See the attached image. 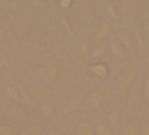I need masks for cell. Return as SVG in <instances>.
I'll return each mask as SVG.
<instances>
[{
	"instance_id": "cell-1",
	"label": "cell",
	"mask_w": 149,
	"mask_h": 135,
	"mask_svg": "<svg viewBox=\"0 0 149 135\" xmlns=\"http://www.w3.org/2000/svg\"><path fill=\"white\" fill-rule=\"evenodd\" d=\"M127 110L133 115L140 113L144 106V97H143V84L140 81L133 84V87L130 89L129 95H127Z\"/></svg>"
},
{
	"instance_id": "cell-2",
	"label": "cell",
	"mask_w": 149,
	"mask_h": 135,
	"mask_svg": "<svg viewBox=\"0 0 149 135\" xmlns=\"http://www.w3.org/2000/svg\"><path fill=\"white\" fill-rule=\"evenodd\" d=\"M135 83H136V70H127L119 81V91H120V97H122L124 102L127 100V95H129V92L133 87Z\"/></svg>"
},
{
	"instance_id": "cell-3",
	"label": "cell",
	"mask_w": 149,
	"mask_h": 135,
	"mask_svg": "<svg viewBox=\"0 0 149 135\" xmlns=\"http://www.w3.org/2000/svg\"><path fill=\"white\" fill-rule=\"evenodd\" d=\"M57 73H59V67L54 62H48V64H43V65L38 67L35 70L33 76L37 81H46V80H52Z\"/></svg>"
},
{
	"instance_id": "cell-4",
	"label": "cell",
	"mask_w": 149,
	"mask_h": 135,
	"mask_svg": "<svg viewBox=\"0 0 149 135\" xmlns=\"http://www.w3.org/2000/svg\"><path fill=\"white\" fill-rule=\"evenodd\" d=\"M105 92L103 91H94L91 92V95L86 99V102H84V106H86V110H89V111H97V110H102L105 105Z\"/></svg>"
},
{
	"instance_id": "cell-5",
	"label": "cell",
	"mask_w": 149,
	"mask_h": 135,
	"mask_svg": "<svg viewBox=\"0 0 149 135\" xmlns=\"http://www.w3.org/2000/svg\"><path fill=\"white\" fill-rule=\"evenodd\" d=\"M78 21H79L83 26H91L95 21V10L91 5H84L81 6V10L78 11Z\"/></svg>"
},
{
	"instance_id": "cell-6",
	"label": "cell",
	"mask_w": 149,
	"mask_h": 135,
	"mask_svg": "<svg viewBox=\"0 0 149 135\" xmlns=\"http://www.w3.org/2000/svg\"><path fill=\"white\" fill-rule=\"evenodd\" d=\"M10 118L13 121H16V122H21V121H26L29 119V113H27V108L26 106H22L21 104H15L11 105V108H10L8 111Z\"/></svg>"
},
{
	"instance_id": "cell-7",
	"label": "cell",
	"mask_w": 149,
	"mask_h": 135,
	"mask_svg": "<svg viewBox=\"0 0 149 135\" xmlns=\"http://www.w3.org/2000/svg\"><path fill=\"white\" fill-rule=\"evenodd\" d=\"M119 6H120L122 15L127 17H133L138 13V10H140V3L136 0H122Z\"/></svg>"
},
{
	"instance_id": "cell-8",
	"label": "cell",
	"mask_w": 149,
	"mask_h": 135,
	"mask_svg": "<svg viewBox=\"0 0 149 135\" xmlns=\"http://www.w3.org/2000/svg\"><path fill=\"white\" fill-rule=\"evenodd\" d=\"M89 72L97 78H106L109 75V67L105 62H102V60H97V62H94L89 67Z\"/></svg>"
},
{
	"instance_id": "cell-9",
	"label": "cell",
	"mask_w": 149,
	"mask_h": 135,
	"mask_svg": "<svg viewBox=\"0 0 149 135\" xmlns=\"http://www.w3.org/2000/svg\"><path fill=\"white\" fill-rule=\"evenodd\" d=\"M109 51H111V54L116 57V60H124L127 57V49L124 48L116 38L109 41Z\"/></svg>"
},
{
	"instance_id": "cell-10",
	"label": "cell",
	"mask_w": 149,
	"mask_h": 135,
	"mask_svg": "<svg viewBox=\"0 0 149 135\" xmlns=\"http://www.w3.org/2000/svg\"><path fill=\"white\" fill-rule=\"evenodd\" d=\"M116 40H118L127 51H132L135 48V40H133V35L130 34V32H119Z\"/></svg>"
},
{
	"instance_id": "cell-11",
	"label": "cell",
	"mask_w": 149,
	"mask_h": 135,
	"mask_svg": "<svg viewBox=\"0 0 149 135\" xmlns=\"http://www.w3.org/2000/svg\"><path fill=\"white\" fill-rule=\"evenodd\" d=\"M109 32H111V24H109L108 21H103V22H100V26H98L97 34H95V38H97L98 41H103L105 38L109 35Z\"/></svg>"
},
{
	"instance_id": "cell-12",
	"label": "cell",
	"mask_w": 149,
	"mask_h": 135,
	"mask_svg": "<svg viewBox=\"0 0 149 135\" xmlns=\"http://www.w3.org/2000/svg\"><path fill=\"white\" fill-rule=\"evenodd\" d=\"M79 105H81V104H79V100H78L76 97L70 99V100L65 104V106L62 108V115L67 116V115H72V113L78 111V110H79Z\"/></svg>"
},
{
	"instance_id": "cell-13",
	"label": "cell",
	"mask_w": 149,
	"mask_h": 135,
	"mask_svg": "<svg viewBox=\"0 0 149 135\" xmlns=\"http://www.w3.org/2000/svg\"><path fill=\"white\" fill-rule=\"evenodd\" d=\"M76 134L78 135H95V129L91 122L87 121H81L76 127Z\"/></svg>"
},
{
	"instance_id": "cell-14",
	"label": "cell",
	"mask_w": 149,
	"mask_h": 135,
	"mask_svg": "<svg viewBox=\"0 0 149 135\" xmlns=\"http://www.w3.org/2000/svg\"><path fill=\"white\" fill-rule=\"evenodd\" d=\"M54 113H56V106L51 102H46V104H43L40 106V116L43 119H51Z\"/></svg>"
},
{
	"instance_id": "cell-15",
	"label": "cell",
	"mask_w": 149,
	"mask_h": 135,
	"mask_svg": "<svg viewBox=\"0 0 149 135\" xmlns=\"http://www.w3.org/2000/svg\"><path fill=\"white\" fill-rule=\"evenodd\" d=\"M124 72H125V62L124 60H113L111 65H109V75L118 76Z\"/></svg>"
},
{
	"instance_id": "cell-16",
	"label": "cell",
	"mask_w": 149,
	"mask_h": 135,
	"mask_svg": "<svg viewBox=\"0 0 149 135\" xmlns=\"http://www.w3.org/2000/svg\"><path fill=\"white\" fill-rule=\"evenodd\" d=\"M3 92H5V95L8 99H11L13 102H16V104H19V92H17V87L15 84H5L3 86Z\"/></svg>"
},
{
	"instance_id": "cell-17",
	"label": "cell",
	"mask_w": 149,
	"mask_h": 135,
	"mask_svg": "<svg viewBox=\"0 0 149 135\" xmlns=\"http://www.w3.org/2000/svg\"><path fill=\"white\" fill-rule=\"evenodd\" d=\"M16 87H17V92H19V100H21V105L26 106V108L32 106V97L29 95V92L24 89L22 86H19V84H16Z\"/></svg>"
},
{
	"instance_id": "cell-18",
	"label": "cell",
	"mask_w": 149,
	"mask_h": 135,
	"mask_svg": "<svg viewBox=\"0 0 149 135\" xmlns=\"http://www.w3.org/2000/svg\"><path fill=\"white\" fill-rule=\"evenodd\" d=\"M105 11H106V15H108L109 17H111L113 21H120V15H119V10H118V6L114 5V3H111V2H106L105 3Z\"/></svg>"
},
{
	"instance_id": "cell-19",
	"label": "cell",
	"mask_w": 149,
	"mask_h": 135,
	"mask_svg": "<svg viewBox=\"0 0 149 135\" xmlns=\"http://www.w3.org/2000/svg\"><path fill=\"white\" fill-rule=\"evenodd\" d=\"M124 134L125 135H140L138 119H133V121H130L129 124H125V127H124Z\"/></svg>"
},
{
	"instance_id": "cell-20",
	"label": "cell",
	"mask_w": 149,
	"mask_h": 135,
	"mask_svg": "<svg viewBox=\"0 0 149 135\" xmlns=\"http://www.w3.org/2000/svg\"><path fill=\"white\" fill-rule=\"evenodd\" d=\"M57 21L60 22V26L63 27V30L67 32V35L72 37L73 35V27H72V22L68 21V17H67L65 15H57Z\"/></svg>"
},
{
	"instance_id": "cell-21",
	"label": "cell",
	"mask_w": 149,
	"mask_h": 135,
	"mask_svg": "<svg viewBox=\"0 0 149 135\" xmlns=\"http://www.w3.org/2000/svg\"><path fill=\"white\" fill-rule=\"evenodd\" d=\"M106 121H108V124L109 126H118L119 124V121H120V113H119V110H113V111H109L108 113V116H106Z\"/></svg>"
},
{
	"instance_id": "cell-22",
	"label": "cell",
	"mask_w": 149,
	"mask_h": 135,
	"mask_svg": "<svg viewBox=\"0 0 149 135\" xmlns=\"http://www.w3.org/2000/svg\"><path fill=\"white\" fill-rule=\"evenodd\" d=\"M79 52L83 56H91L92 49H91V41L87 40V38H83L79 43Z\"/></svg>"
},
{
	"instance_id": "cell-23",
	"label": "cell",
	"mask_w": 149,
	"mask_h": 135,
	"mask_svg": "<svg viewBox=\"0 0 149 135\" xmlns=\"http://www.w3.org/2000/svg\"><path fill=\"white\" fill-rule=\"evenodd\" d=\"M94 129H95V135H113V130L105 124H97V126H94Z\"/></svg>"
},
{
	"instance_id": "cell-24",
	"label": "cell",
	"mask_w": 149,
	"mask_h": 135,
	"mask_svg": "<svg viewBox=\"0 0 149 135\" xmlns=\"http://www.w3.org/2000/svg\"><path fill=\"white\" fill-rule=\"evenodd\" d=\"M105 51H106V48L103 45H100V46H97V48H94L92 49V52H91V57H94V59H102L105 56Z\"/></svg>"
},
{
	"instance_id": "cell-25",
	"label": "cell",
	"mask_w": 149,
	"mask_h": 135,
	"mask_svg": "<svg viewBox=\"0 0 149 135\" xmlns=\"http://www.w3.org/2000/svg\"><path fill=\"white\" fill-rule=\"evenodd\" d=\"M143 97H144V105L149 104V73L144 76L143 81Z\"/></svg>"
},
{
	"instance_id": "cell-26",
	"label": "cell",
	"mask_w": 149,
	"mask_h": 135,
	"mask_svg": "<svg viewBox=\"0 0 149 135\" xmlns=\"http://www.w3.org/2000/svg\"><path fill=\"white\" fill-rule=\"evenodd\" d=\"M133 40H135V43H136V46L141 49V51H146V41H144V38L141 37V34H138V32H135L133 34Z\"/></svg>"
},
{
	"instance_id": "cell-27",
	"label": "cell",
	"mask_w": 149,
	"mask_h": 135,
	"mask_svg": "<svg viewBox=\"0 0 149 135\" xmlns=\"http://www.w3.org/2000/svg\"><path fill=\"white\" fill-rule=\"evenodd\" d=\"M29 5L32 6V8H37V10H45L46 8L45 0H29Z\"/></svg>"
},
{
	"instance_id": "cell-28",
	"label": "cell",
	"mask_w": 149,
	"mask_h": 135,
	"mask_svg": "<svg viewBox=\"0 0 149 135\" xmlns=\"http://www.w3.org/2000/svg\"><path fill=\"white\" fill-rule=\"evenodd\" d=\"M0 135H16L15 129L6 124H0Z\"/></svg>"
},
{
	"instance_id": "cell-29",
	"label": "cell",
	"mask_w": 149,
	"mask_h": 135,
	"mask_svg": "<svg viewBox=\"0 0 149 135\" xmlns=\"http://www.w3.org/2000/svg\"><path fill=\"white\" fill-rule=\"evenodd\" d=\"M13 27H15V30H27V24L24 22V21H21V19H15Z\"/></svg>"
},
{
	"instance_id": "cell-30",
	"label": "cell",
	"mask_w": 149,
	"mask_h": 135,
	"mask_svg": "<svg viewBox=\"0 0 149 135\" xmlns=\"http://www.w3.org/2000/svg\"><path fill=\"white\" fill-rule=\"evenodd\" d=\"M57 5H59V8H60V10H68V8H72L73 0H59Z\"/></svg>"
},
{
	"instance_id": "cell-31",
	"label": "cell",
	"mask_w": 149,
	"mask_h": 135,
	"mask_svg": "<svg viewBox=\"0 0 149 135\" xmlns=\"http://www.w3.org/2000/svg\"><path fill=\"white\" fill-rule=\"evenodd\" d=\"M141 32H143L144 38H146V40H149V21L143 22V29H141Z\"/></svg>"
},
{
	"instance_id": "cell-32",
	"label": "cell",
	"mask_w": 149,
	"mask_h": 135,
	"mask_svg": "<svg viewBox=\"0 0 149 135\" xmlns=\"http://www.w3.org/2000/svg\"><path fill=\"white\" fill-rule=\"evenodd\" d=\"M140 135H149V122H146L143 127L140 129Z\"/></svg>"
},
{
	"instance_id": "cell-33",
	"label": "cell",
	"mask_w": 149,
	"mask_h": 135,
	"mask_svg": "<svg viewBox=\"0 0 149 135\" xmlns=\"http://www.w3.org/2000/svg\"><path fill=\"white\" fill-rule=\"evenodd\" d=\"M144 64H146V69L149 70V57H148V54L144 56Z\"/></svg>"
},
{
	"instance_id": "cell-34",
	"label": "cell",
	"mask_w": 149,
	"mask_h": 135,
	"mask_svg": "<svg viewBox=\"0 0 149 135\" xmlns=\"http://www.w3.org/2000/svg\"><path fill=\"white\" fill-rule=\"evenodd\" d=\"M49 135H60V132H59V130H51Z\"/></svg>"
},
{
	"instance_id": "cell-35",
	"label": "cell",
	"mask_w": 149,
	"mask_h": 135,
	"mask_svg": "<svg viewBox=\"0 0 149 135\" xmlns=\"http://www.w3.org/2000/svg\"><path fill=\"white\" fill-rule=\"evenodd\" d=\"M148 57H149V52H148Z\"/></svg>"
}]
</instances>
